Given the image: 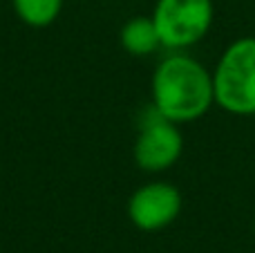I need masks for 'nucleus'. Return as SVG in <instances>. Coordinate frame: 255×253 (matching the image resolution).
Instances as JSON below:
<instances>
[{
	"label": "nucleus",
	"mask_w": 255,
	"mask_h": 253,
	"mask_svg": "<svg viewBox=\"0 0 255 253\" xmlns=\"http://www.w3.org/2000/svg\"><path fill=\"white\" fill-rule=\"evenodd\" d=\"M215 103L231 115H255V38H240L213 72Z\"/></svg>",
	"instance_id": "2"
},
{
	"label": "nucleus",
	"mask_w": 255,
	"mask_h": 253,
	"mask_svg": "<svg viewBox=\"0 0 255 253\" xmlns=\"http://www.w3.org/2000/svg\"><path fill=\"white\" fill-rule=\"evenodd\" d=\"M11 2L16 16L34 29L49 27L61 16L63 9V0H11Z\"/></svg>",
	"instance_id": "7"
},
{
	"label": "nucleus",
	"mask_w": 255,
	"mask_h": 253,
	"mask_svg": "<svg viewBox=\"0 0 255 253\" xmlns=\"http://www.w3.org/2000/svg\"><path fill=\"white\" fill-rule=\"evenodd\" d=\"M163 47L184 49L199 43L213 22L211 0H159L152 11Z\"/></svg>",
	"instance_id": "3"
},
{
	"label": "nucleus",
	"mask_w": 255,
	"mask_h": 253,
	"mask_svg": "<svg viewBox=\"0 0 255 253\" xmlns=\"http://www.w3.org/2000/svg\"><path fill=\"white\" fill-rule=\"evenodd\" d=\"M215 101L213 74L193 56H166L152 74V106L175 124H188Z\"/></svg>",
	"instance_id": "1"
},
{
	"label": "nucleus",
	"mask_w": 255,
	"mask_h": 253,
	"mask_svg": "<svg viewBox=\"0 0 255 253\" xmlns=\"http://www.w3.org/2000/svg\"><path fill=\"white\" fill-rule=\"evenodd\" d=\"M184 150V137L175 121L166 119L154 106L145 108L139 124L132 157L145 173H161L177 164Z\"/></svg>",
	"instance_id": "4"
},
{
	"label": "nucleus",
	"mask_w": 255,
	"mask_h": 253,
	"mask_svg": "<svg viewBox=\"0 0 255 253\" xmlns=\"http://www.w3.org/2000/svg\"><path fill=\"white\" fill-rule=\"evenodd\" d=\"M121 47L132 56H148L161 45L152 16H134L121 27Z\"/></svg>",
	"instance_id": "6"
},
{
	"label": "nucleus",
	"mask_w": 255,
	"mask_h": 253,
	"mask_svg": "<svg viewBox=\"0 0 255 253\" xmlns=\"http://www.w3.org/2000/svg\"><path fill=\"white\" fill-rule=\"evenodd\" d=\"M181 213V193L168 182L139 186L128 200V218L139 231L152 233L170 227Z\"/></svg>",
	"instance_id": "5"
}]
</instances>
